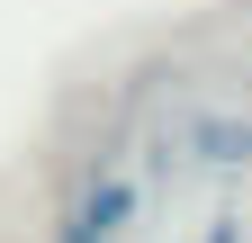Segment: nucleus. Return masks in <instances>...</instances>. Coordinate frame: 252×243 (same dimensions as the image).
<instances>
[{
  "mask_svg": "<svg viewBox=\"0 0 252 243\" xmlns=\"http://www.w3.org/2000/svg\"><path fill=\"white\" fill-rule=\"evenodd\" d=\"M135 207H144V189H135V171H90L72 198H63V216H54V234L45 243H117L126 225H135Z\"/></svg>",
  "mask_w": 252,
  "mask_h": 243,
  "instance_id": "1",
  "label": "nucleus"
},
{
  "mask_svg": "<svg viewBox=\"0 0 252 243\" xmlns=\"http://www.w3.org/2000/svg\"><path fill=\"white\" fill-rule=\"evenodd\" d=\"M180 144H189L207 171H252V117H243V108H198V117L180 126Z\"/></svg>",
  "mask_w": 252,
  "mask_h": 243,
  "instance_id": "2",
  "label": "nucleus"
}]
</instances>
